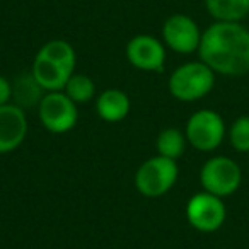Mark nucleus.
<instances>
[{"label":"nucleus","instance_id":"dca6fc26","mask_svg":"<svg viewBox=\"0 0 249 249\" xmlns=\"http://www.w3.org/2000/svg\"><path fill=\"white\" fill-rule=\"evenodd\" d=\"M43 89L39 87V84L35 80L33 73L28 75H21L16 84H12V97H16L18 106H21L24 109V106H33V104H39V101L43 99Z\"/></svg>","mask_w":249,"mask_h":249},{"label":"nucleus","instance_id":"f8f14e48","mask_svg":"<svg viewBox=\"0 0 249 249\" xmlns=\"http://www.w3.org/2000/svg\"><path fill=\"white\" fill-rule=\"evenodd\" d=\"M130 107V97L126 92L120 89H107L99 94L96 99V111L99 114L101 120L109 121V123H116L128 116Z\"/></svg>","mask_w":249,"mask_h":249},{"label":"nucleus","instance_id":"f03ea898","mask_svg":"<svg viewBox=\"0 0 249 249\" xmlns=\"http://www.w3.org/2000/svg\"><path fill=\"white\" fill-rule=\"evenodd\" d=\"M217 73L201 60L179 65L169 77V92L174 99L183 103H195L205 97L215 86Z\"/></svg>","mask_w":249,"mask_h":249},{"label":"nucleus","instance_id":"39448f33","mask_svg":"<svg viewBox=\"0 0 249 249\" xmlns=\"http://www.w3.org/2000/svg\"><path fill=\"white\" fill-rule=\"evenodd\" d=\"M186 140L191 147L200 152H212L225 137L224 118L213 109H200L190 116L184 130Z\"/></svg>","mask_w":249,"mask_h":249},{"label":"nucleus","instance_id":"2eb2a0df","mask_svg":"<svg viewBox=\"0 0 249 249\" xmlns=\"http://www.w3.org/2000/svg\"><path fill=\"white\" fill-rule=\"evenodd\" d=\"M38 55L45 56V58L52 60V62L58 63V65L65 67L69 70H75L77 65V55L73 46L65 39H52V41L45 43L39 48Z\"/></svg>","mask_w":249,"mask_h":249},{"label":"nucleus","instance_id":"0eeeda50","mask_svg":"<svg viewBox=\"0 0 249 249\" xmlns=\"http://www.w3.org/2000/svg\"><path fill=\"white\" fill-rule=\"evenodd\" d=\"M227 210L222 198L207 191L196 193L186 203V218L193 229L205 234L215 232L224 225Z\"/></svg>","mask_w":249,"mask_h":249},{"label":"nucleus","instance_id":"6ab92c4d","mask_svg":"<svg viewBox=\"0 0 249 249\" xmlns=\"http://www.w3.org/2000/svg\"><path fill=\"white\" fill-rule=\"evenodd\" d=\"M12 99V84L4 75H0V106L9 104Z\"/></svg>","mask_w":249,"mask_h":249},{"label":"nucleus","instance_id":"9d476101","mask_svg":"<svg viewBox=\"0 0 249 249\" xmlns=\"http://www.w3.org/2000/svg\"><path fill=\"white\" fill-rule=\"evenodd\" d=\"M28 135L26 111L14 103L0 106V154H9L22 145Z\"/></svg>","mask_w":249,"mask_h":249},{"label":"nucleus","instance_id":"f257e3e1","mask_svg":"<svg viewBox=\"0 0 249 249\" xmlns=\"http://www.w3.org/2000/svg\"><path fill=\"white\" fill-rule=\"evenodd\" d=\"M198 55L215 73L246 75L249 73V29L241 22L215 21L201 35Z\"/></svg>","mask_w":249,"mask_h":249},{"label":"nucleus","instance_id":"6e6552de","mask_svg":"<svg viewBox=\"0 0 249 249\" xmlns=\"http://www.w3.org/2000/svg\"><path fill=\"white\" fill-rule=\"evenodd\" d=\"M201 35L198 24L186 14H173L166 19L162 26V41L173 52L188 55L198 52L201 43Z\"/></svg>","mask_w":249,"mask_h":249},{"label":"nucleus","instance_id":"1a4fd4ad","mask_svg":"<svg viewBox=\"0 0 249 249\" xmlns=\"http://www.w3.org/2000/svg\"><path fill=\"white\" fill-rule=\"evenodd\" d=\"M126 58L143 72H162L166 65V45L149 35H139L126 45Z\"/></svg>","mask_w":249,"mask_h":249},{"label":"nucleus","instance_id":"9b49d317","mask_svg":"<svg viewBox=\"0 0 249 249\" xmlns=\"http://www.w3.org/2000/svg\"><path fill=\"white\" fill-rule=\"evenodd\" d=\"M31 73L45 92H56V90L65 89L67 82H69L70 75L73 72L36 53L35 62H33L31 67Z\"/></svg>","mask_w":249,"mask_h":249},{"label":"nucleus","instance_id":"a211bd4d","mask_svg":"<svg viewBox=\"0 0 249 249\" xmlns=\"http://www.w3.org/2000/svg\"><path fill=\"white\" fill-rule=\"evenodd\" d=\"M229 140L237 152H249V116H239L231 124Z\"/></svg>","mask_w":249,"mask_h":249},{"label":"nucleus","instance_id":"ddd939ff","mask_svg":"<svg viewBox=\"0 0 249 249\" xmlns=\"http://www.w3.org/2000/svg\"><path fill=\"white\" fill-rule=\"evenodd\" d=\"M208 14L220 22H241L249 14V0H205Z\"/></svg>","mask_w":249,"mask_h":249},{"label":"nucleus","instance_id":"423d86ee","mask_svg":"<svg viewBox=\"0 0 249 249\" xmlns=\"http://www.w3.org/2000/svg\"><path fill=\"white\" fill-rule=\"evenodd\" d=\"M38 114L41 124L52 133L70 132L79 121L77 104L63 90L46 92L38 104Z\"/></svg>","mask_w":249,"mask_h":249},{"label":"nucleus","instance_id":"7ed1b4c3","mask_svg":"<svg viewBox=\"0 0 249 249\" xmlns=\"http://www.w3.org/2000/svg\"><path fill=\"white\" fill-rule=\"evenodd\" d=\"M176 160L162 156H156L142 162L135 174V186L140 195L147 198L164 196L178 181Z\"/></svg>","mask_w":249,"mask_h":249},{"label":"nucleus","instance_id":"4468645a","mask_svg":"<svg viewBox=\"0 0 249 249\" xmlns=\"http://www.w3.org/2000/svg\"><path fill=\"white\" fill-rule=\"evenodd\" d=\"M186 135L178 128H164L157 135L156 149L157 156L167 157V159L178 160L186 150Z\"/></svg>","mask_w":249,"mask_h":249},{"label":"nucleus","instance_id":"f3484780","mask_svg":"<svg viewBox=\"0 0 249 249\" xmlns=\"http://www.w3.org/2000/svg\"><path fill=\"white\" fill-rule=\"evenodd\" d=\"M63 92L70 97L75 104H86L96 94V84L89 75L84 73H72L67 82Z\"/></svg>","mask_w":249,"mask_h":249},{"label":"nucleus","instance_id":"20e7f679","mask_svg":"<svg viewBox=\"0 0 249 249\" xmlns=\"http://www.w3.org/2000/svg\"><path fill=\"white\" fill-rule=\"evenodd\" d=\"M203 191L218 198L234 195L242 183V171L235 160L225 156H215L203 164L200 171Z\"/></svg>","mask_w":249,"mask_h":249}]
</instances>
